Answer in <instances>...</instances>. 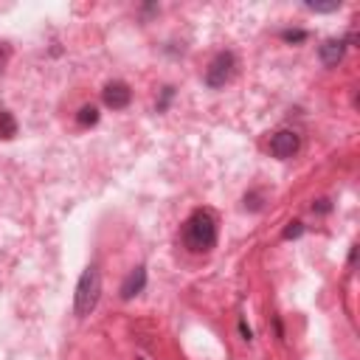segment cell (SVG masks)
I'll return each instance as SVG.
<instances>
[{
    "mask_svg": "<svg viewBox=\"0 0 360 360\" xmlns=\"http://www.w3.org/2000/svg\"><path fill=\"white\" fill-rule=\"evenodd\" d=\"M143 284H146V270H143V267H135V270L127 276V281L121 284V298L138 295V292L143 290Z\"/></svg>",
    "mask_w": 360,
    "mask_h": 360,
    "instance_id": "6",
    "label": "cell"
},
{
    "mask_svg": "<svg viewBox=\"0 0 360 360\" xmlns=\"http://www.w3.org/2000/svg\"><path fill=\"white\" fill-rule=\"evenodd\" d=\"M98 298H101V273H98L96 264H90V267H84V273L79 276L76 295H73V312H76L79 318L90 315V312L96 309Z\"/></svg>",
    "mask_w": 360,
    "mask_h": 360,
    "instance_id": "2",
    "label": "cell"
},
{
    "mask_svg": "<svg viewBox=\"0 0 360 360\" xmlns=\"http://www.w3.org/2000/svg\"><path fill=\"white\" fill-rule=\"evenodd\" d=\"M284 39H304V31H284Z\"/></svg>",
    "mask_w": 360,
    "mask_h": 360,
    "instance_id": "11",
    "label": "cell"
},
{
    "mask_svg": "<svg viewBox=\"0 0 360 360\" xmlns=\"http://www.w3.org/2000/svg\"><path fill=\"white\" fill-rule=\"evenodd\" d=\"M98 121V110L96 107H82L79 110V124L82 127H90V124H96Z\"/></svg>",
    "mask_w": 360,
    "mask_h": 360,
    "instance_id": "9",
    "label": "cell"
},
{
    "mask_svg": "<svg viewBox=\"0 0 360 360\" xmlns=\"http://www.w3.org/2000/svg\"><path fill=\"white\" fill-rule=\"evenodd\" d=\"M183 242L194 253H208L217 245V219L211 211L197 208L183 225Z\"/></svg>",
    "mask_w": 360,
    "mask_h": 360,
    "instance_id": "1",
    "label": "cell"
},
{
    "mask_svg": "<svg viewBox=\"0 0 360 360\" xmlns=\"http://www.w3.org/2000/svg\"><path fill=\"white\" fill-rule=\"evenodd\" d=\"M17 135V121L8 110H0V138H14Z\"/></svg>",
    "mask_w": 360,
    "mask_h": 360,
    "instance_id": "8",
    "label": "cell"
},
{
    "mask_svg": "<svg viewBox=\"0 0 360 360\" xmlns=\"http://www.w3.org/2000/svg\"><path fill=\"white\" fill-rule=\"evenodd\" d=\"M343 51H346L343 39H326V42L321 45V59H323V65H338L340 56H343Z\"/></svg>",
    "mask_w": 360,
    "mask_h": 360,
    "instance_id": "7",
    "label": "cell"
},
{
    "mask_svg": "<svg viewBox=\"0 0 360 360\" xmlns=\"http://www.w3.org/2000/svg\"><path fill=\"white\" fill-rule=\"evenodd\" d=\"M101 98H104L107 107H112V110H124V107L129 104V98H132V90H129L124 82H110V84L101 90Z\"/></svg>",
    "mask_w": 360,
    "mask_h": 360,
    "instance_id": "5",
    "label": "cell"
},
{
    "mask_svg": "<svg viewBox=\"0 0 360 360\" xmlns=\"http://www.w3.org/2000/svg\"><path fill=\"white\" fill-rule=\"evenodd\" d=\"M298 152V135L292 129H278L270 138V155L276 158H292Z\"/></svg>",
    "mask_w": 360,
    "mask_h": 360,
    "instance_id": "4",
    "label": "cell"
},
{
    "mask_svg": "<svg viewBox=\"0 0 360 360\" xmlns=\"http://www.w3.org/2000/svg\"><path fill=\"white\" fill-rule=\"evenodd\" d=\"M233 68H236V59H233L231 51L217 53V56L211 59L208 70H205V82H208V87H225V82H231V76H233Z\"/></svg>",
    "mask_w": 360,
    "mask_h": 360,
    "instance_id": "3",
    "label": "cell"
},
{
    "mask_svg": "<svg viewBox=\"0 0 360 360\" xmlns=\"http://www.w3.org/2000/svg\"><path fill=\"white\" fill-rule=\"evenodd\" d=\"M301 231H304V228H301V222H290V228L284 231V239H292V236H301Z\"/></svg>",
    "mask_w": 360,
    "mask_h": 360,
    "instance_id": "10",
    "label": "cell"
}]
</instances>
